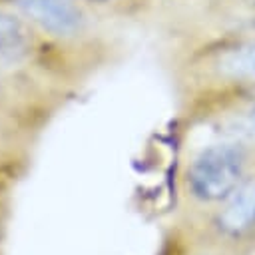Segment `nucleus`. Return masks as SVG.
<instances>
[{"instance_id": "nucleus-2", "label": "nucleus", "mask_w": 255, "mask_h": 255, "mask_svg": "<svg viewBox=\"0 0 255 255\" xmlns=\"http://www.w3.org/2000/svg\"><path fill=\"white\" fill-rule=\"evenodd\" d=\"M18 6L44 30L58 36H68L82 24L80 10L68 0H18Z\"/></svg>"}, {"instance_id": "nucleus-3", "label": "nucleus", "mask_w": 255, "mask_h": 255, "mask_svg": "<svg viewBox=\"0 0 255 255\" xmlns=\"http://www.w3.org/2000/svg\"><path fill=\"white\" fill-rule=\"evenodd\" d=\"M255 221V179L237 187L219 215V223L229 233H239Z\"/></svg>"}, {"instance_id": "nucleus-1", "label": "nucleus", "mask_w": 255, "mask_h": 255, "mask_svg": "<svg viewBox=\"0 0 255 255\" xmlns=\"http://www.w3.org/2000/svg\"><path fill=\"white\" fill-rule=\"evenodd\" d=\"M243 171V155L237 147L221 143L203 149L191 165L189 183L195 195L219 199L237 187Z\"/></svg>"}, {"instance_id": "nucleus-4", "label": "nucleus", "mask_w": 255, "mask_h": 255, "mask_svg": "<svg viewBox=\"0 0 255 255\" xmlns=\"http://www.w3.org/2000/svg\"><path fill=\"white\" fill-rule=\"evenodd\" d=\"M219 70L237 80H255V40H247L227 50L219 58Z\"/></svg>"}, {"instance_id": "nucleus-5", "label": "nucleus", "mask_w": 255, "mask_h": 255, "mask_svg": "<svg viewBox=\"0 0 255 255\" xmlns=\"http://www.w3.org/2000/svg\"><path fill=\"white\" fill-rule=\"evenodd\" d=\"M26 50L22 24L12 16L0 14V62L18 60Z\"/></svg>"}, {"instance_id": "nucleus-6", "label": "nucleus", "mask_w": 255, "mask_h": 255, "mask_svg": "<svg viewBox=\"0 0 255 255\" xmlns=\"http://www.w3.org/2000/svg\"><path fill=\"white\" fill-rule=\"evenodd\" d=\"M247 124H249V128L255 131V106L249 110V114H247Z\"/></svg>"}]
</instances>
